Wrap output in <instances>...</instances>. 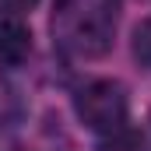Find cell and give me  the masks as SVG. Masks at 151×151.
I'll return each mask as SVG.
<instances>
[{
    "mask_svg": "<svg viewBox=\"0 0 151 151\" xmlns=\"http://www.w3.org/2000/svg\"><path fill=\"white\" fill-rule=\"evenodd\" d=\"M39 0H0V7L4 11H11V14H25V11H32Z\"/></svg>",
    "mask_w": 151,
    "mask_h": 151,
    "instance_id": "obj_6",
    "label": "cell"
},
{
    "mask_svg": "<svg viewBox=\"0 0 151 151\" xmlns=\"http://www.w3.org/2000/svg\"><path fill=\"white\" fill-rule=\"evenodd\" d=\"M99 151H148V141H144L137 130L119 127L113 134H106V141L99 144Z\"/></svg>",
    "mask_w": 151,
    "mask_h": 151,
    "instance_id": "obj_4",
    "label": "cell"
},
{
    "mask_svg": "<svg viewBox=\"0 0 151 151\" xmlns=\"http://www.w3.org/2000/svg\"><path fill=\"white\" fill-rule=\"evenodd\" d=\"M32 53V32L21 14L0 11V63H21Z\"/></svg>",
    "mask_w": 151,
    "mask_h": 151,
    "instance_id": "obj_3",
    "label": "cell"
},
{
    "mask_svg": "<svg viewBox=\"0 0 151 151\" xmlns=\"http://www.w3.org/2000/svg\"><path fill=\"white\" fill-rule=\"evenodd\" d=\"M77 116L95 134H113L127 127V91L119 81H91L77 91Z\"/></svg>",
    "mask_w": 151,
    "mask_h": 151,
    "instance_id": "obj_2",
    "label": "cell"
},
{
    "mask_svg": "<svg viewBox=\"0 0 151 151\" xmlns=\"http://www.w3.org/2000/svg\"><path fill=\"white\" fill-rule=\"evenodd\" d=\"M134 56L141 60V67H151V21H144L134 35Z\"/></svg>",
    "mask_w": 151,
    "mask_h": 151,
    "instance_id": "obj_5",
    "label": "cell"
},
{
    "mask_svg": "<svg viewBox=\"0 0 151 151\" xmlns=\"http://www.w3.org/2000/svg\"><path fill=\"white\" fill-rule=\"evenodd\" d=\"M116 35V0H56L53 39L81 60L106 56Z\"/></svg>",
    "mask_w": 151,
    "mask_h": 151,
    "instance_id": "obj_1",
    "label": "cell"
}]
</instances>
